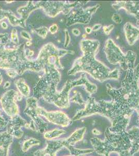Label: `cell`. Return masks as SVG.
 I'll list each match as a JSON object with an SVG mask.
<instances>
[{
	"label": "cell",
	"instance_id": "cell-35",
	"mask_svg": "<svg viewBox=\"0 0 139 156\" xmlns=\"http://www.w3.org/2000/svg\"><path fill=\"white\" fill-rule=\"evenodd\" d=\"M137 25L139 28V20H137Z\"/></svg>",
	"mask_w": 139,
	"mask_h": 156
},
{
	"label": "cell",
	"instance_id": "cell-12",
	"mask_svg": "<svg viewBox=\"0 0 139 156\" xmlns=\"http://www.w3.org/2000/svg\"><path fill=\"white\" fill-rule=\"evenodd\" d=\"M12 142V136L7 132L0 133V156H7L9 146Z\"/></svg>",
	"mask_w": 139,
	"mask_h": 156
},
{
	"label": "cell",
	"instance_id": "cell-6",
	"mask_svg": "<svg viewBox=\"0 0 139 156\" xmlns=\"http://www.w3.org/2000/svg\"><path fill=\"white\" fill-rule=\"evenodd\" d=\"M36 112L39 115H41L45 117L49 122L63 127L68 126L71 122V121L69 119V117L62 112H47L44 109L40 108L36 109Z\"/></svg>",
	"mask_w": 139,
	"mask_h": 156
},
{
	"label": "cell",
	"instance_id": "cell-30",
	"mask_svg": "<svg viewBox=\"0 0 139 156\" xmlns=\"http://www.w3.org/2000/svg\"><path fill=\"white\" fill-rule=\"evenodd\" d=\"M10 85H11V83H10L9 82H6L5 83V84H4V89H6L9 88Z\"/></svg>",
	"mask_w": 139,
	"mask_h": 156
},
{
	"label": "cell",
	"instance_id": "cell-5",
	"mask_svg": "<svg viewBox=\"0 0 139 156\" xmlns=\"http://www.w3.org/2000/svg\"><path fill=\"white\" fill-rule=\"evenodd\" d=\"M82 85L86 87L87 91L90 94H94L97 91V86L90 83L86 78L85 74L84 73L78 79L68 81L61 92L57 95L55 100L54 101L55 104L60 108L68 107L69 106V93L70 89L76 86Z\"/></svg>",
	"mask_w": 139,
	"mask_h": 156
},
{
	"label": "cell",
	"instance_id": "cell-3",
	"mask_svg": "<svg viewBox=\"0 0 139 156\" xmlns=\"http://www.w3.org/2000/svg\"><path fill=\"white\" fill-rule=\"evenodd\" d=\"M106 138L103 141L98 138H92L90 142L94 151L97 154L104 156H109L112 152H122L129 151L132 148V143L127 131L116 133L111 131L109 128L106 129Z\"/></svg>",
	"mask_w": 139,
	"mask_h": 156
},
{
	"label": "cell",
	"instance_id": "cell-20",
	"mask_svg": "<svg viewBox=\"0 0 139 156\" xmlns=\"http://www.w3.org/2000/svg\"><path fill=\"white\" fill-rule=\"evenodd\" d=\"M114 27V25H110L108 26H104L103 27V31L106 35H109L111 31H112Z\"/></svg>",
	"mask_w": 139,
	"mask_h": 156
},
{
	"label": "cell",
	"instance_id": "cell-2",
	"mask_svg": "<svg viewBox=\"0 0 139 156\" xmlns=\"http://www.w3.org/2000/svg\"><path fill=\"white\" fill-rule=\"evenodd\" d=\"M139 64L127 70L122 87L115 89L106 84L107 93L112 101L126 105L135 110L139 106Z\"/></svg>",
	"mask_w": 139,
	"mask_h": 156
},
{
	"label": "cell",
	"instance_id": "cell-36",
	"mask_svg": "<svg viewBox=\"0 0 139 156\" xmlns=\"http://www.w3.org/2000/svg\"><path fill=\"white\" fill-rule=\"evenodd\" d=\"M74 156V155H73V156Z\"/></svg>",
	"mask_w": 139,
	"mask_h": 156
},
{
	"label": "cell",
	"instance_id": "cell-15",
	"mask_svg": "<svg viewBox=\"0 0 139 156\" xmlns=\"http://www.w3.org/2000/svg\"><path fill=\"white\" fill-rule=\"evenodd\" d=\"M16 85L20 92L25 96H28L29 95V88L28 85L25 83L23 79H19L16 82Z\"/></svg>",
	"mask_w": 139,
	"mask_h": 156
},
{
	"label": "cell",
	"instance_id": "cell-8",
	"mask_svg": "<svg viewBox=\"0 0 139 156\" xmlns=\"http://www.w3.org/2000/svg\"><path fill=\"white\" fill-rule=\"evenodd\" d=\"M112 6L116 11L123 9L139 20V1H116Z\"/></svg>",
	"mask_w": 139,
	"mask_h": 156
},
{
	"label": "cell",
	"instance_id": "cell-10",
	"mask_svg": "<svg viewBox=\"0 0 139 156\" xmlns=\"http://www.w3.org/2000/svg\"><path fill=\"white\" fill-rule=\"evenodd\" d=\"M135 110L138 115V123L139 124V106ZM132 143V148L130 151L131 154L134 155L139 151V126L134 127L127 132Z\"/></svg>",
	"mask_w": 139,
	"mask_h": 156
},
{
	"label": "cell",
	"instance_id": "cell-25",
	"mask_svg": "<svg viewBox=\"0 0 139 156\" xmlns=\"http://www.w3.org/2000/svg\"><path fill=\"white\" fill-rule=\"evenodd\" d=\"M7 74L11 78H14L16 76L17 73H16V71L14 70L11 69V70H9V71H7Z\"/></svg>",
	"mask_w": 139,
	"mask_h": 156
},
{
	"label": "cell",
	"instance_id": "cell-4",
	"mask_svg": "<svg viewBox=\"0 0 139 156\" xmlns=\"http://www.w3.org/2000/svg\"><path fill=\"white\" fill-rule=\"evenodd\" d=\"M104 51L109 63L112 65L120 64L124 70L134 69L137 55L134 51H129L125 54L117 46L112 39H108L106 43Z\"/></svg>",
	"mask_w": 139,
	"mask_h": 156
},
{
	"label": "cell",
	"instance_id": "cell-9",
	"mask_svg": "<svg viewBox=\"0 0 139 156\" xmlns=\"http://www.w3.org/2000/svg\"><path fill=\"white\" fill-rule=\"evenodd\" d=\"M64 146V140L54 141L48 144L46 148L36 151L35 156H55V154L58 149Z\"/></svg>",
	"mask_w": 139,
	"mask_h": 156
},
{
	"label": "cell",
	"instance_id": "cell-21",
	"mask_svg": "<svg viewBox=\"0 0 139 156\" xmlns=\"http://www.w3.org/2000/svg\"><path fill=\"white\" fill-rule=\"evenodd\" d=\"M112 20L115 23H122V18L120 15L116 14L113 15V16H112Z\"/></svg>",
	"mask_w": 139,
	"mask_h": 156
},
{
	"label": "cell",
	"instance_id": "cell-27",
	"mask_svg": "<svg viewBox=\"0 0 139 156\" xmlns=\"http://www.w3.org/2000/svg\"><path fill=\"white\" fill-rule=\"evenodd\" d=\"M120 156H133V155L131 154L130 153V151H124V152L120 153Z\"/></svg>",
	"mask_w": 139,
	"mask_h": 156
},
{
	"label": "cell",
	"instance_id": "cell-26",
	"mask_svg": "<svg viewBox=\"0 0 139 156\" xmlns=\"http://www.w3.org/2000/svg\"><path fill=\"white\" fill-rule=\"evenodd\" d=\"M101 26H102V25L101 24H96L92 28V30L93 31H97L101 28Z\"/></svg>",
	"mask_w": 139,
	"mask_h": 156
},
{
	"label": "cell",
	"instance_id": "cell-31",
	"mask_svg": "<svg viewBox=\"0 0 139 156\" xmlns=\"http://www.w3.org/2000/svg\"><path fill=\"white\" fill-rule=\"evenodd\" d=\"M1 25H2V27L4 29H7V23H6L5 21H3L2 23H1Z\"/></svg>",
	"mask_w": 139,
	"mask_h": 156
},
{
	"label": "cell",
	"instance_id": "cell-24",
	"mask_svg": "<svg viewBox=\"0 0 139 156\" xmlns=\"http://www.w3.org/2000/svg\"><path fill=\"white\" fill-rule=\"evenodd\" d=\"M21 36H22L23 37H24L25 39H27V40H28L29 41H30V40L32 39V37L30 36L28 32H26V31H23L21 32Z\"/></svg>",
	"mask_w": 139,
	"mask_h": 156
},
{
	"label": "cell",
	"instance_id": "cell-29",
	"mask_svg": "<svg viewBox=\"0 0 139 156\" xmlns=\"http://www.w3.org/2000/svg\"><path fill=\"white\" fill-rule=\"evenodd\" d=\"M72 33L74 35L76 36H78L81 34V32L78 29H74L72 30Z\"/></svg>",
	"mask_w": 139,
	"mask_h": 156
},
{
	"label": "cell",
	"instance_id": "cell-17",
	"mask_svg": "<svg viewBox=\"0 0 139 156\" xmlns=\"http://www.w3.org/2000/svg\"><path fill=\"white\" fill-rule=\"evenodd\" d=\"M40 143V142L39 140H36L35 139H33V138L26 140L23 144V151L26 152V151H28L32 146L39 145Z\"/></svg>",
	"mask_w": 139,
	"mask_h": 156
},
{
	"label": "cell",
	"instance_id": "cell-1",
	"mask_svg": "<svg viewBox=\"0 0 139 156\" xmlns=\"http://www.w3.org/2000/svg\"><path fill=\"white\" fill-rule=\"evenodd\" d=\"M99 45L100 43L97 40H83L81 42V46L83 55L76 60L72 69L69 71V75L84 72L100 82L109 79H118L120 70L117 68L111 71L104 64L96 59V54Z\"/></svg>",
	"mask_w": 139,
	"mask_h": 156
},
{
	"label": "cell",
	"instance_id": "cell-19",
	"mask_svg": "<svg viewBox=\"0 0 139 156\" xmlns=\"http://www.w3.org/2000/svg\"><path fill=\"white\" fill-rule=\"evenodd\" d=\"M11 39L12 42L14 43L15 44H18L19 43V39L17 34V31L15 29H12V33H11Z\"/></svg>",
	"mask_w": 139,
	"mask_h": 156
},
{
	"label": "cell",
	"instance_id": "cell-33",
	"mask_svg": "<svg viewBox=\"0 0 139 156\" xmlns=\"http://www.w3.org/2000/svg\"><path fill=\"white\" fill-rule=\"evenodd\" d=\"M2 80H3V78H2V74H1V73L0 72V85L2 83Z\"/></svg>",
	"mask_w": 139,
	"mask_h": 156
},
{
	"label": "cell",
	"instance_id": "cell-23",
	"mask_svg": "<svg viewBox=\"0 0 139 156\" xmlns=\"http://www.w3.org/2000/svg\"><path fill=\"white\" fill-rule=\"evenodd\" d=\"M65 45L64 46L65 47H67L69 45L70 42V36H69V34L68 31L66 30V31L65 32Z\"/></svg>",
	"mask_w": 139,
	"mask_h": 156
},
{
	"label": "cell",
	"instance_id": "cell-7",
	"mask_svg": "<svg viewBox=\"0 0 139 156\" xmlns=\"http://www.w3.org/2000/svg\"><path fill=\"white\" fill-rule=\"evenodd\" d=\"M15 92L9 90L3 96L1 99L2 106L4 111L11 116L16 115L18 113V109L15 102Z\"/></svg>",
	"mask_w": 139,
	"mask_h": 156
},
{
	"label": "cell",
	"instance_id": "cell-34",
	"mask_svg": "<svg viewBox=\"0 0 139 156\" xmlns=\"http://www.w3.org/2000/svg\"><path fill=\"white\" fill-rule=\"evenodd\" d=\"M26 45L29 46V45H31V43H30V42H26Z\"/></svg>",
	"mask_w": 139,
	"mask_h": 156
},
{
	"label": "cell",
	"instance_id": "cell-28",
	"mask_svg": "<svg viewBox=\"0 0 139 156\" xmlns=\"http://www.w3.org/2000/svg\"><path fill=\"white\" fill-rule=\"evenodd\" d=\"M6 17V12L0 11V20H3L2 18Z\"/></svg>",
	"mask_w": 139,
	"mask_h": 156
},
{
	"label": "cell",
	"instance_id": "cell-32",
	"mask_svg": "<svg viewBox=\"0 0 139 156\" xmlns=\"http://www.w3.org/2000/svg\"><path fill=\"white\" fill-rule=\"evenodd\" d=\"M92 28H91L90 27H87L86 28V32L88 34H89L92 32Z\"/></svg>",
	"mask_w": 139,
	"mask_h": 156
},
{
	"label": "cell",
	"instance_id": "cell-14",
	"mask_svg": "<svg viewBox=\"0 0 139 156\" xmlns=\"http://www.w3.org/2000/svg\"><path fill=\"white\" fill-rule=\"evenodd\" d=\"M6 17L9 18V23L13 26L19 25L23 28L25 27V20H20L17 18L10 11L6 12Z\"/></svg>",
	"mask_w": 139,
	"mask_h": 156
},
{
	"label": "cell",
	"instance_id": "cell-13",
	"mask_svg": "<svg viewBox=\"0 0 139 156\" xmlns=\"http://www.w3.org/2000/svg\"><path fill=\"white\" fill-rule=\"evenodd\" d=\"M86 128L84 127L76 131L69 137V138L64 140V146L66 147H68L73 145L76 143L79 142V140H82L86 131Z\"/></svg>",
	"mask_w": 139,
	"mask_h": 156
},
{
	"label": "cell",
	"instance_id": "cell-18",
	"mask_svg": "<svg viewBox=\"0 0 139 156\" xmlns=\"http://www.w3.org/2000/svg\"><path fill=\"white\" fill-rule=\"evenodd\" d=\"M36 32L39 36L43 37H45L48 33V29L46 27H41L35 30Z\"/></svg>",
	"mask_w": 139,
	"mask_h": 156
},
{
	"label": "cell",
	"instance_id": "cell-22",
	"mask_svg": "<svg viewBox=\"0 0 139 156\" xmlns=\"http://www.w3.org/2000/svg\"><path fill=\"white\" fill-rule=\"evenodd\" d=\"M58 29V26H57L56 24H54V25L51 26L50 27V28H49V32H50V33L52 34H55V33L57 31Z\"/></svg>",
	"mask_w": 139,
	"mask_h": 156
},
{
	"label": "cell",
	"instance_id": "cell-16",
	"mask_svg": "<svg viewBox=\"0 0 139 156\" xmlns=\"http://www.w3.org/2000/svg\"><path fill=\"white\" fill-rule=\"evenodd\" d=\"M65 133V132L62 129H55L51 132H47L45 134V137L48 140H51L59 137Z\"/></svg>",
	"mask_w": 139,
	"mask_h": 156
},
{
	"label": "cell",
	"instance_id": "cell-11",
	"mask_svg": "<svg viewBox=\"0 0 139 156\" xmlns=\"http://www.w3.org/2000/svg\"><path fill=\"white\" fill-rule=\"evenodd\" d=\"M123 30L129 44L132 45L139 40V28L134 27L130 23H127L124 25Z\"/></svg>",
	"mask_w": 139,
	"mask_h": 156
}]
</instances>
